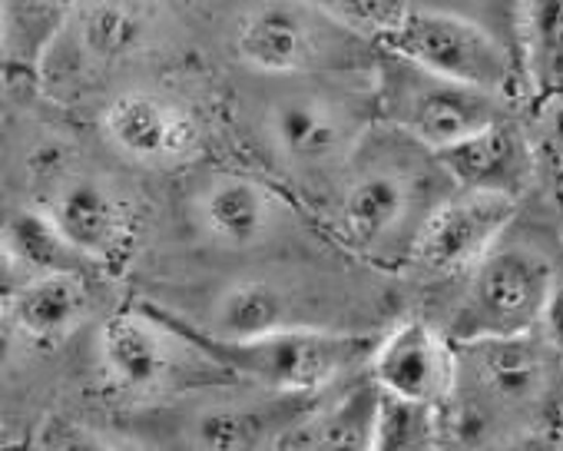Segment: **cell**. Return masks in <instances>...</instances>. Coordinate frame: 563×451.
<instances>
[{"mask_svg":"<svg viewBox=\"0 0 563 451\" xmlns=\"http://www.w3.org/2000/svg\"><path fill=\"white\" fill-rule=\"evenodd\" d=\"M454 193L438 156L378 123L325 193L335 246L378 270L408 266L431 212Z\"/></svg>","mask_w":563,"mask_h":451,"instance_id":"cell-1","label":"cell"},{"mask_svg":"<svg viewBox=\"0 0 563 451\" xmlns=\"http://www.w3.org/2000/svg\"><path fill=\"white\" fill-rule=\"evenodd\" d=\"M378 123L375 84H289L258 107L255 143L282 179L329 193Z\"/></svg>","mask_w":563,"mask_h":451,"instance_id":"cell-2","label":"cell"},{"mask_svg":"<svg viewBox=\"0 0 563 451\" xmlns=\"http://www.w3.org/2000/svg\"><path fill=\"white\" fill-rule=\"evenodd\" d=\"M235 385L242 382L192 388V395L136 408L117 425L153 451H275L316 408V398Z\"/></svg>","mask_w":563,"mask_h":451,"instance_id":"cell-3","label":"cell"},{"mask_svg":"<svg viewBox=\"0 0 563 451\" xmlns=\"http://www.w3.org/2000/svg\"><path fill=\"white\" fill-rule=\"evenodd\" d=\"M461 438L510 428H563V359L540 332L457 345Z\"/></svg>","mask_w":563,"mask_h":451,"instance_id":"cell-4","label":"cell"},{"mask_svg":"<svg viewBox=\"0 0 563 451\" xmlns=\"http://www.w3.org/2000/svg\"><path fill=\"white\" fill-rule=\"evenodd\" d=\"M159 309L232 382L296 398H322L365 375L382 342V332L375 329H286L258 339L225 342L199 332L166 306Z\"/></svg>","mask_w":563,"mask_h":451,"instance_id":"cell-5","label":"cell"},{"mask_svg":"<svg viewBox=\"0 0 563 451\" xmlns=\"http://www.w3.org/2000/svg\"><path fill=\"white\" fill-rule=\"evenodd\" d=\"M179 226L192 250L209 256H258L296 246L306 212L278 183L245 166H202L179 196Z\"/></svg>","mask_w":563,"mask_h":451,"instance_id":"cell-6","label":"cell"},{"mask_svg":"<svg viewBox=\"0 0 563 451\" xmlns=\"http://www.w3.org/2000/svg\"><path fill=\"white\" fill-rule=\"evenodd\" d=\"M229 47L245 70L278 80L355 74L368 54H382L309 0H255L235 18Z\"/></svg>","mask_w":563,"mask_h":451,"instance_id":"cell-7","label":"cell"},{"mask_svg":"<svg viewBox=\"0 0 563 451\" xmlns=\"http://www.w3.org/2000/svg\"><path fill=\"white\" fill-rule=\"evenodd\" d=\"M372 84L378 120L434 156L500 120H510L507 97L434 77L388 51L378 54Z\"/></svg>","mask_w":563,"mask_h":451,"instance_id":"cell-8","label":"cell"},{"mask_svg":"<svg viewBox=\"0 0 563 451\" xmlns=\"http://www.w3.org/2000/svg\"><path fill=\"white\" fill-rule=\"evenodd\" d=\"M560 270L530 243L500 240L464 279L441 329L454 345L537 332Z\"/></svg>","mask_w":563,"mask_h":451,"instance_id":"cell-9","label":"cell"},{"mask_svg":"<svg viewBox=\"0 0 563 451\" xmlns=\"http://www.w3.org/2000/svg\"><path fill=\"white\" fill-rule=\"evenodd\" d=\"M325 296H329L325 289L302 283L289 273L239 276L212 289L202 299L199 316H183V319L199 332L225 342L258 339L286 329H358L345 302Z\"/></svg>","mask_w":563,"mask_h":451,"instance_id":"cell-10","label":"cell"},{"mask_svg":"<svg viewBox=\"0 0 563 451\" xmlns=\"http://www.w3.org/2000/svg\"><path fill=\"white\" fill-rule=\"evenodd\" d=\"M202 352L169 322V316L146 299L103 319L97 332V359L107 385L130 398L159 402L163 392L202 388L189 375V359Z\"/></svg>","mask_w":563,"mask_h":451,"instance_id":"cell-11","label":"cell"},{"mask_svg":"<svg viewBox=\"0 0 563 451\" xmlns=\"http://www.w3.org/2000/svg\"><path fill=\"white\" fill-rule=\"evenodd\" d=\"M382 51L398 54L434 77L497 97H507L517 77L510 51L487 28L441 8H415Z\"/></svg>","mask_w":563,"mask_h":451,"instance_id":"cell-12","label":"cell"},{"mask_svg":"<svg viewBox=\"0 0 563 451\" xmlns=\"http://www.w3.org/2000/svg\"><path fill=\"white\" fill-rule=\"evenodd\" d=\"M51 216L60 237L90 263L117 266L136 240V206L117 179L90 169H60L47 179L44 196L34 202Z\"/></svg>","mask_w":563,"mask_h":451,"instance_id":"cell-13","label":"cell"},{"mask_svg":"<svg viewBox=\"0 0 563 451\" xmlns=\"http://www.w3.org/2000/svg\"><path fill=\"white\" fill-rule=\"evenodd\" d=\"M107 146L130 166L176 169L206 146V123L192 103L153 87L120 90L100 113Z\"/></svg>","mask_w":563,"mask_h":451,"instance_id":"cell-14","label":"cell"},{"mask_svg":"<svg viewBox=\"0 0 563 451\" xmlns=\"http://www.w3.org/2000/svg\"><path fill=\"white\" fill-rule=\"evenodd\" d=\"M517 199L454 189L424 222L408 270L431 279H464L510 230Z\"/></svg>","mask_w":563,"mask_h":451,"instance_id":"cell-15","label":"cell"},{"mask_svg":"<svg viewBox=\"0 0 563 451\" xmlns=\"http://www.w3.org/2000/svg\"><path fill=\"white\" fill-rule=\"evenodd\" d=\"M368 375L391 402L444 411L457 392V345L441 322L408 316L382 332Z\"/></svg>","mask_w":563,"mask_h":451,"instance_id":"cell-16","label":"cell"},{"mask_svg":"<svg viewBox=\"0 0 563 451\" xmlns=\"http://www.w3.org/2000/svg\"><path fill=\"white\" fill-rule=\"evenodd\" d=\"M64 34L77 67L107 74L153 47L156 14L146 0H77L57 37Z\"/></svg>","mask_w":563,"mask_h":451,"instance_id":"cell-17","label":"cell"},{"mask_svg":"<svg viewBox=\"0 0 563 451\" xmlns=\"http://www.w3.org/2000/svg\"><path fill=\"white\" fill-rule=\"evenodd\" d=\"M4 309L21 339L37 349H54L87 326L93 312V289L87 283V273L34 276L8 289Z\"/></svg>","mask_w":563,"mask_h":451,"instance_id":"cell-18","label":"cell"},{"mask_svg":"<svg viewBox=\"0 0 563 451\" xmlns=\"http://www.w3.org/2000/svg\"><path fill=\"white\" fill-rule=\"evenodd\" d=\"M438 163L444 166L454 189L494 193V196H510V199L520 196L533 166L523 133L510 120H500L467 136L464 143L438 153Z\"/></svg>","mask_w":563,"mask_h":451,"instance_id":"cell-19","label":"cell"},{"mask_svg":"<svg viewBox=\"0 0 563 451\" xmlns=\"http://www.w3.org/2000/svg\"><path fill=\"white\" fill-rule=\"evenodd\" d=\"M382 402V388L365 372L335 388L329 402H316L292 431V444L299 451H375Z\"/></svg>","mask_w":563,"mask_h":451,"instance_id":"cell-20","label":"cell"},{"mask_svg":"<svg viewBox=\"0 0 563 451\" xmlns=\"http://www.w3.org/2000/svg\"><path fill=\"white\" fill-rule=\"evenodd\" d=\"M4 266L18 273L14 286L51 273H87L90 263L60 237L51 216L37 206H18L4 219Z\"/></svg>","mask_w":563,"mask_h":451,"instance_id":"cell-21","label":"cell"},{"mask_svg":"<svg viewBox=\"0 0 563 451\" xmlns=\"http://www.w3.org/2000/svg\"><path fill=\"white\" fill-rule=\"evenodd\" d=\"M77 0H4V54L14 64H41Z\"/></svg>","mask_w":563,"mask_h":451,"instance_id":"cell-22","label":"cell"},{"mask_svg":"<svg viewBox=\"0 0 563 451\" xmlns=\"http://www.w3.org/2000/svg\"><path fill=\"white\" fill-rule=\"evenodd\" d=\"M375 451H444L441 411L385 398Z\"/></svg>","mask_w":563,"mask_h":451,"instance_id":"cell-23","label":"cell"},{"mask_svg":"<svg viewBox=\"0 0 563 451\" xmlns=\"http://www.w3.org/2000/svg\"><path fill=\"white\" fill-rule=\"evenodd\" d=\"M345 31L382 47L415 11L411 0H309Z\"/></svg>","mask_w":563,"mask_h":451,"instance_id":"cell-24","label":"cell"},{"mask_svg":"<svg viewBox=\"0 0 563 451\" xmlns=\"http://www.w3.org/2000/svg\"><path fill=\"white\" fill-rule=\"evenodd\" d=\"M563 428H510L461 441L464 451H560Z\"/></svg>","mask_w":563,"mask_h":451,"instance_id":"cell-25","label":"cell"},{"mask_svg":"<svg viewBox=\"0 0 563 451\" xmlns=\"http://www.w3.org/2000/svg\"><path fill=\"white\" fill-rule=\"evenodd\" d=\"M51 451H146L143 444H123V441H113L107 435H97V431H87V428H77V425H67L54 435V444Z\"/></svg>","mask_w":563,"mask_h":451,"instance_id":"cell-26","label":"cell"},{"mask_svg":"<svg viewBox=\"0 0 563 451\" xmlns=\"http://www.w3.org/2000/svg\"><path fill=\"white\" fill-rule=\"evenodd\" d=\"M537 332L543 336V342L563 359V273L556 276L553 289H550V299L543 306V316H540V326Z\"/></svg>","mask_w":563,"mask_h":451,"instance_id":"cell-27","label":"cell"},{"mask_svg":"<svg viewBox=\"0 0 563 451\" xmlns=\"http://www.w3.org/2000/svg\"><path fill=\"white\" fill-rule=\"evenodd\" d=\"M444 451H464V448H461L457 438H448V435H444Z\"/></svg>","mask_w":563,"mask_h":451,"instance_id":"cell-28","label":"cell"},{"mask_svg":"<svg viewBox=\"0 0 563 451\" xmlns=\"http://www.w3.org/2000/svg\"><path fill=\"white\" fill-rule=\"evenodd\" d=\"M275 451H299V448L292 444V435H289V438H286V441H282V444H278Z\"/></svg>","mask_w":563,"mask_h":451,"instance_id":"cell-29","label":"cell"},{"mask_svg":"<svg viewBox=\"0 0 563 451\" xmlns=\"http://www.w3.org/2000/svg\"><path fill=\"white\" fill-rule=\"evenodd\" d=\"M560 451H563V444H560Z\"/></svg>","mask_w":563,"mask_h":451,"instance_id":"cell-30","label":"cell"}]
</instances>
